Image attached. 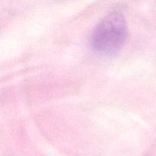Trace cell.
Listing matches in <instances>:
<instances>
[{
  "label": "cell",
  "instance_id": "obj_1",
  "mask_svg": "<svg viewBox=\"0 0 156 156\" xmlns=\"http://www.w3.org/2000/svg\"><path fill=\"white\" fill-rule=\"evenodd\" d=\"M126 34V24L123 15L112 13L105 17L95 27L91 35V44L101 54H113L123 47Z\"/></svg>",
  "mask_w": 156,
  "mask_h": 156
}]
</instances>
